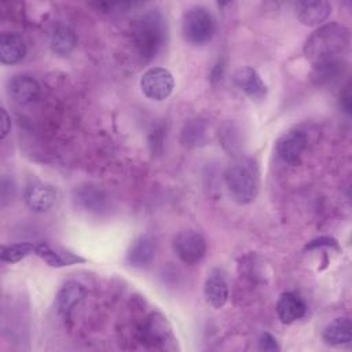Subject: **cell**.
Instances as JSON below:
<instances>
[{
  "mask_svg": "<svg viewBox=\"0 0 352 352\" xmlns=\"http://www.w3.org/2000/svg\"><path fill=\"white\" fill-rule=\"evenodd\" d=\"M351 41L349 29L341 23L331 22L314 30L304 44V55L314 65L338 59Z\"/></svg>",
  "mask_w": 352,
  "mask_h": 352,
  "instance_id": "6da1fadb",
  "label": "cell"
},
{
  "mask_svg": "<svg viewBox=\"0 0 352 352\" xmlns=\"http://www.w3.org/2000/svg\"><path fill=\"white\" fill-rule=\"evenodd\" d=\"M226 186L231 198L239 205L250 204L260 187V172L257 162L249 157L232 161L224 173Z\"/></svg>",
  "mask_w": 352,
  "mask_h": 352,
  "instance_id": "7a4b0ae2",
  "label": "cell"
},
{
  "mask_svg": "<svg viewBox=\"0 0 352 352\" xmlns=\"http://www.w3.org/2000/svg\"><path fill=\"white\" fill-rule=\"evenodd\" d=\"M132 34L139 54L146 59H153L166 41V19L158 10H150L135 21Z\"/></svg>",
  "mask_w": 352,
  "mask_h": 352,
  "instance_id": "3957f363",
  "label": "cell"
},
{
  "mask_svg": "<svg viewBox=\"0 0 352 352\" xmlns=\"http://www.w3.org/2000/svg\"><path fill=\"white\" fill-rule=\"evenodd\" d=\"M214 18L205 7L194 6L183 14L182 34L188 44L204 45L209 43L214 34Z\"/></svg>",
  "mask_w": 352,
  "mask_h": 352,
  "instance_id": "277c9868",
  "label": "cell"
},
{
  "mask_svg": "<svg viewBox=\"0 0 352 352\" xmlns=\"http://www.w3.org/2000/svg\"><path fill=\"white\" fill-rule=\"evenodd\" d=\"M173 250L184 264L194 265L205 257L206 241L198 231L184 230L175 236Z\"/></svg>",
  "mask_w": 352,
  "mask_h": 352,
  "instance_id": "5b68a950",
  "label": "cell"
},
{
  "mask_svg": "<svg viewBox=\"0 0 352 352\" xmlns=\"http://www.w3.org/2000/svg\"><path fill=\"white\" fill-rule=\"evenodd\" d=\"M140 88L148 99L160 102L172 94L175 88V80L168 69L150 67L143 73L140 78Z\"/></svg>",
  "mask_w": 352,
  "mask_h": 352,
  "instance_id": "8992f818",
  "label": "cell"
},
{
  "mask_svg": "<svg viewBox=\"0 0 352 352\" xmlns=\"http://www.w3.org/2000/svg\"><path fill=\"white\" fill-rule=\"evenodd\" d=\"M305 147L307 135L300 129H292L279 138L276 143V153L285 164L296 166L300 164Z\"/></svg>",
  "mask_w": 352,
  "mask_h": 352,
  "instance_id": "52a82bcc",
  "label": "cell"
},
{
  "mask_svg": "<svg viewBox=\"0 0 352 352\" xmlns=\"http://www.w3.org/2000/svg\"><path fill=\"white\" fill-rule=\"evenodd\" d=\"M56 199V192L52 186L41 182L29 183L23 190V201L33 212H47L52 208Z\"/></svg>",
  "mask_w": 352,
  "mask_h": 352,
  "instance_id": "ba28073f",
  "label": "cell"
},
{
  "mask_svg": "<svg viewBox=\"0 0 352 352\" xmlns=\"http://www.w3.org/2000/svg\"><path fill=\"white\" fill-rule=\"evenodd\" d=\"M7 91L15 103L29 104L37 99L40 85L37 80L29 74H15L8 81Z\"/></svg>",
  "mask_w": 352,
  "mask_h": 352,
  "instance_id": "9c48e42d",
  "label": "cell"
},
{
  "mask_svg": "<svg viewBox=\"0 0 352 352\" xmlns=\"http://www.w3.org/2000/svg\"><path fill=\"white\" fill-rule=\"evenodd\" d=\"M234 84L249 98L260 100L267 96V85L256 69L245 66L238 69L232 76Z\"/></svg>",
  "mask_w": 352,
  "mask_h": 352,
  "instance_id": "30bf717a",
  "label": "cell"
},
{
  "mask_svg": "<svg viewBox=\"0 0 352 352\" xmlns=\"http://www.w3.org/2000/svg\"><path fill=\"white\" fill-rule=\"evenodd\" d=\"M331 14V4L326 0H304L296 4V15L305 26H319Z\"/></svg>",
  "mask_w": 352,
  "mask_h": 352,
  "instance_id": "8fae6325",
  "label": "cell"
},
{
  "mask_svg": "<svg viewBox=\"0 0 352 352\" xmlns=\"http://www.w3.org/2000/svg\"><path fill=\"white\" fill-rule=\"evenodd\" d=\"M85 294H87L85 287L81 283L76 280L66 282L56 293L55 304H56L58 312L65 319H70L73 309L84 300Z\"/></svg>",
  "mask_w": 352,
  "mask_h": 352,
  "instance_id": "7c38bea8",
  "label": "cell"
},
{
  "mask_svg": "<svg viewBox=\"0 0 352 352\" xmlns=\"http://www.w3.org/2000/svg\"><path fill=\"white\" fill-rule=\"evenodd\" d=\"M305 311H307V305H305L304 300L293 292L282 293L276 302L278 318L285 324H290V323L301 319L304 316Z\"/></svg>",
  "mask_w": 352,
  "mask_h": 352,
  "instance_id": "4fadbf2b",
  "label": "cell"
},
{
  "mask_svg": "<svg viewBox=\"0 0 352 352\" xmlns=\"http://www.w3.org/2000/svg\"><path fill=\"white\" fill-rule=\"evenodd\" d=\"M142 338L153 345L164 344L165 341L172 338V329L166 318L160 312L148 315L143 324Z\"/></svg>",
  "mask_w": 352,
  "mask_h": 352,
  "instance_id": "5bb4252c",
  "label": "cell"
},
{
  "mask_svg": "<svg viewBox=\"0 0 352 352\" xmlns=\"http://www.w3.org/2000/svg\"><path fill=\"white\" fill-rule=\"evenodd\" d=\"M26 55V43L19 33H3L0 38V60L4 65H15Z\"/></svg>",
  "mask_w": 352,
  "mask_h": 352,
  "instance_id": "9a60e30c",
  "label": "cell"
},
{
  "mask_svg": "<svg viewBox=\"0 0 352 352\" xmlns=\"http://www.w3.org/2000/svg\"><path fill=\"white\" fill-rule=\"evenodd\" d=\"M34 254H37L50 267H55V268L67 267V265H73V264H81V263L87 261L84 257H81L78 254H74L72 252L62 250V249H54L47 243L36 245Z\"/></svg>",
  "mask_w": 352,
  "mask_h": 352,
  "instance_id": "2e32d148",
  "label": "cell"
},
{
  "mask_svg": "<svg viewBox=\"0 0 352 352\" xmlns=\"http://www.w3.org/2000/svg\"><path fill=\"white\" fill-rule=\"evenodd\" d=\"M155 256V242L148 235H140L129 248L126 261L132 267H147Z\"/></svg>",
  "mask_w": 352,
  "mask_h": 352,
  "instance_id": "e0dca14e",
  "label": "cell"
},
{
  "mask_svg": "<svg viewBox=\"0 0 352 352\" xmlns=\"http://www.w3.org/2000/svg\"><path fill=\"white\" fill-rule=\"evenodd\" d=\"M323 341L331 346H349L352 344V324L348 318H336L323 330Z\"/></svg>",
  "mask_w": 352,
  "mask_h": 352,
  "instance_id": "ac0fdd59",
  "label": "cell"
},
{
  "mask_svg": "<svg viewBox=\"0 0 352 352\" xmlns=\"http://www.w3.org/2000/svg\"><path fill=\"white\" fill-rule=\"evenodd\" d=\"M204 294L213 308H221L228 300V285L224 276L219 272L210 274L205 280Z\"/></svg>",
  "mask_w": 352,
  "mask_h": 352,
  "instance_id": "d6986e66",
  "label": "cell"
},
{
  "mask_svg": "<svg viewBox=\"0 0 352 352\" xmlns=\"http://www.w3.org/2000/svg\"><path fill=\"white\" fill-rule=\"evenodd\" d=\"M77 44V36L74 30L66 25H59L50 38V48L59 56L69 55Z\"/></svg>",
  "mask_w": 352,
  "mask_h": 352,
  "instance_id": "ffe728a7",
  "label": "cell"
},
{
  "mask_svg": "<svg viewBox=\"0 0 352 352\" xmlns=\"http://www.w3.org/2000/svg\"><path fill=\"white\" fill-rule=\"evenodd\" d=\"M344 73V65L340 59L322 62L314 65L312 70V81L316 85H329L336 82Z\"/></svg>",
  "mask_w": 352,
  "mask_h": 352,
  "instance_id": "44dd1931",
  "label": "cell"
},
{
  "mask_svg": "<svg viewBox=\"0 0 352 352\" xmlns=\"http://www.w3.org/2000/svg\"><path fill=\"white\" fill-rule=\"evenodd\" d=\"M34 252H36V245L30 242L4 245L1 248L0 258L3 263H16Z\"/></svg>",
  "mask_w": 352,
  "mask_h": 352,
  "instance_id": "7402d4cb",
  "label": "cell"
},
{
  "mask_svg": "<svg viewBox=\"0 0 352 352\" xmlns=\"http://www.w3.org/2000/svg\"><path fill=\"white\" fill-rule=\"evenodd\" d=\"M205 131H206L205 125L201 121H198V120L191 121V122L186 124L183 128L182 142L187 146L199 144L205 139Z\"/></svg>",
  "mask_w": 352,
  "mask_h": 352,
  "instance_id": "603a6c76",
  "label": "cell"
},
{
  "mask_svg": "<svg viewBox=\"0 0 352 352\" xmlns=\"http://www.w3.org/2000/svg\"><path fill=\"white\" fill-rule=\"evenodd\" d=\"M78 198H89V202L85 205V208H95V209H99L102 208V201L103 198L100 197V191L92 188L91 186H87L84 188H81L78 191Z\"/></svg>",
  "mask_w": 352,
  "mask_h": 352,
  "instance_id": "cb8c5ba5",
  "label": "cell"
},
{
  "mask_svg": "<svg viewBox=\"0 0 352 352\" xmlns=\"http://www.w3.org/2000/svg\"><path fill=\"white\" fill-rule=\"evenodd\" d=\"M318 246H330V248L333 246V248L338 249L337 241L333 239V238H330V236H320V238H316V239L311 241V242L305 246V249H314V248H318Z\"/></svg>",
  "mask_w": 352,
  "mask_h": 352,
  "instance_id": "d4e9b609",
  "label": "cell"
},
{
  "mask_svg": "<svg viewBox=\"0 0 352 352\" xmlns=\"http://www.w3.org/2000/svg\"><path fill=\"white\" fill-rule=\"evenodd\" d=\"M260 346L264 351H278L279 346L276 344V340L274 336H271L270 333H264L260 338Z\"/></svg>",
  "mask_w": 352,
  "mask_h": 352,
  "instance_id": "484cf974",
  "label": "cell"
},
{
  "mask_svg": "<svg viewBox=\"0 0 352 352\" xmlns=\"http://www.w3.org/2000/svg\"><path fill=\"white\" fill-rule=\"evenodd\" d=\"M0 113H1V133H0V139H4L8 135L10 129H11V118H10V116H8V113L6 111L4 107H1Z\"/></svg>",
  "mask_w": 352,
  "mask_h": 352,
  "instance_id": "4316f807",
  "label": "cell"
}]
</instances>
